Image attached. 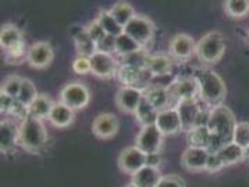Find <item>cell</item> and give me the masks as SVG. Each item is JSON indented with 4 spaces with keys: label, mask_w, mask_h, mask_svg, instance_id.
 <instances>
[{
    "label": "cell",
    "mask_w": 249,
    "mask_h": 187,
    "mask_svg": "<svg viewBox=\"0 0 249 187\" xmlns=\"http://www.w3.org/2000/svg\"><path fill=\"white\" fill-rule=\"evenodd\" d=\"M248 41H249V31H248Z\"/></svg>",
    "instance_id": "cell-45"
},
{
    "label": "cell",
    "mask_w": 249,
    "mask_h": 187,
    "mask_svg": "<svg viewBox=\"0 0 249 187\" xmlns=\"http://www.w3.org/2000/svg\"><path fill=\"white\" fill-rule=\"evenodd\" d=\"M226 53V41L219 31H210L196 42L195 55L205 64H216Z\"/></svg>",
    "instance_id": "cell-4"
},
{
    "label": "cell",
    "mask_w": 249,
    "mask_h": 187,
    "mask_svg": "<svg viewBox=\"0 0 249 187\" xmlns=\"http://www.w3.org/2000/svg\"><path fill=\"white\" fill-rule=\"evenodd\" d=\"M158 113H159V112L153 108L146 99L142 98L140 106H138L137 112H135V116H137V119H138V122L142 125V127H143V126H152V125H156Z\"/></svg>",
    "instance_id": "cell-30"
},
{
    "label": "cell",
    "mask_w": 249,
    "mask_h": 187,
    "mask_svg": "<svg viewBox=\"0 0 249 187\" xmlns=\"http://www.w3.org/2000/svg\"><path fill=\"white\" fill-rule=\"evenodd\" d=\"M90 66H92L90 73L93 76L99 79H111V77H116L120 63L116 58H113V55L96 52L90 58Z\"/></svg>",
    "instance_id": "cell-11"
},
{
    "label": "cell",
    "mask_w": 249,
    "mask_h": 187,
    "mask_svg": "<svg viewBox=\"0 0 249 187\" xmlns=\"http://www.w3.org/2000/svg\"><path fill=\"white\" fill-rule=\"evenodd\" d=\"M167 88L176 105L179 101L199 99V85L195 77H181V79L173 80L167 85Z\"/></svg>",
    "instance_id": "cell-8"
},
{
    "label": "cell",
    "mask_w": 249,
    "mask_h": 187,
    "mask_svg": "<svg viewBox=\"0 0 249 187\" xmlns=\"http://www.w3.org/2000/svg\"><path fill=\"white\" fill-rule=\"evenodd\" d=\"M109 11L110 14L114 17V20L117 21L123 28H124V27L130 22L131 19L135 16L134 7L131 6L130 3H127V1H117V3H114V4L110 7Z\"/></svg>",
    "instance_id": "cell-29"
},
{
    "label": "cell",
    "mask_w": 249,
    "mask_h": 187,
    "mask_svg": "<svg viewBox=\"0 0 249 187\" xmlns=\"http://www.w3.org/2000/svg\"><path fill=\"white\" fill-rule=\"evenodd\" d=\"M75 110H72L70 106L64 105L63 102H56L49 115L50 123L56 127H69L71 123L75 120Z\"/></svg>",
    "instance_id": "cell-21"
},
{
    "label": "cell",
    "mask_w": 249,
    "mask_h": 187,
    "mask_svg": "<svg viewBox=\"0 0 249 187\" xmlns=\"http://www.w3.org/2000/svg\"><path fill=\"white\" fill-rule=\"evenodd\" d=\"M89 101V89L81 83H70L60 91V102L70 106L72 110H80L88 106Z\"/></svg>",
    "instance_id": "cell-6"
},
{
    "label": "cell",
    "mask_w": 249,
    "mask_h": 187,
    "mask_svg": "<svg viewBox=\"0 0 249 187\" xmlns=\"http://www.w3.org/2000/svg\"><path fill=\"white\" fill-rule=\"evenodd\" d=\"M161 155L159 154H150V155H146V165L152 167H158L159 169L160 165H161Z\"/></svg>",
    "instance_id": "cell-42"
},
{
    "label": "cell",
    "mask_w": 249,
    "mask_h": 187,
    "mask_svg": "<svg viewBox=\"0 0 249 187\" xmlns=\"http://www.w3.org/2000/svg\"><path fill=\"white\" fill-rule=\"evenodd\" d=\"M220 162L223 164V166H230V165H235L241 161H244V148L237 145L235 143H229L226 145L220 148L217 152H214Z\"/></svg>",
    "instance_id": "cell-25"
},
{
    "label": "cell",
    "mask_w": 249,
    "mask_h": 187,
    "mask_svg": "<svg viewBox=\"0 0 249 187\" xmlns=\"http://www.w3.org/2000/svg\"><path fill=\"white\" fill-rule=\"evenodd\" d=\"M174 63H176L174 59L167 55H163V53L149 55V58L146 60L145 70L152 77H167L173 73Z\"/></svg>",
    "instance_id": "cell-20"
},
{
    "label": "cell",
    "mask_w": 249,
    "mask_h": 187,
    "mask_svg": "<svg viewBox=\"0 0 249 187\" xmlns=\"http://www.w3.org/2000/svg\"><path fill=\"white\" fill-rule=\"evenodd\" d=\"M210 151L206 148L188 147L181 155V165L188 172H202L206 170Z\"/></svg>",
    "instance_id": "cell-14"
},
{
    "label": "cell",
    "mask_w": 249,
    "mask_h": 187,
    "mask_svg": "<svg viewBox=\"0 0 249 187\" xmlns=\"http://www.w3.org/2000/svg\"><path fill=\"white\" fill-rule=\"evenodd\" d=\"M143 98L146 99L158 112L174 108V106H171L174 104V101L170 95L169 88L163 87V85H149L148 88L143 89Z\"/></svg>",
    "instance_id": "cell-18"
},
{
    "label": "cell",
    "mask_w": 249,
    "mask_h": 187,
    "mask_svg": "<svg viewBox=\"0 0 249 187\" xmlns=\"http://www.w3.org/2000/svg\"><path fill=\"white\" fill-rule=\"evenodd\" d=\"M22 81H24V79L20 77V76H9V77H6L4 81H3V84H1V92L10 95L11 98L17 99L21 91V87H22Z\"/></svg>",
    "instance_id": "cell-34"
},
{
    "label": "cell",
    "mask_w": 249,
    "mask_h": 187,
    "mask_svg": "<svg viewBox=\"0 0 249 187\" xmlns=\"http://www.w3.org/2000/svg\"><path fill=\"white\" fill-rule=\"evenodd\" d=\"M16 98H11L10 95L4 94V92H0V106H1V113L4 115H10L11 110L16 105Z\"/></svg>",
    "instance_id": "cell-40"
},
{
    "label": "cell",
    "mask_w": 249,
    "mask_h": 187,
    "mask_svg": "<svg viewBox=\"0 0 249 187\" xmlns=\"http://www.w3.org/2000/svg\"><path fill=\"white\" fill-rule=\"evenodd\" d=\"M72 69L77 74H88L92 71V66H90V59L89 58H82L78 56L77 59L72 62Z\"/></svg>",
    "instance_id": "cell-38"
},
{
    "label": "cell",
    "mask_w": 249,
    "mask_h": 187,
    "mask_svg": "<svg viewBox=\"0 0 249 187\" xmlns=\"http://www.w3.org/2000/svg\"><path fill=\"white\" fill-rule=\"evenodd\" d=\"M54 58V52L52 49L50 43L48 42H35L30 49H28V56H27V63L32 69H46L49 67Z\"/></svg>",
    "instance_id": "cell-13"
},
{
    "label": "cell",
    "mask_w": 249,
    "mask_h": 187,
    "mask_svg": "<svg viewBox=\"0 0 249 187\" xmlns=\"http://www.w3.org/2000/svg\"><path fill=\"white\" fill-rule=\"evenodd\" d=\"M196 52V42L187 34H177L170 41V56L174 62L185 63Z\"/></svg>",
    "instance_id": "cell-9"
},
{
    "label": "cell",
    "mask_w": 249,
    "mask_h": 187,
    "mask_svg": "<svg viewBox=\"0 0 249 187\" xmlns=\"http://www.w3.org/2000/svg\"><path fill=\"white\" fill-rule=\"evenodd\" d=\"M119 119L113 113H100L92 122V133L102 140L113 138L119 133Z\"/></svg>",
    "instance_id": "cell-16"
},
{
    "label": "cell",
    "mask_w": 249,
    "mask_h": 187,
    "mask_svg": "<svg viewBox=\"0 0 249 187\" xmlns=\"http://www.w3.org/2000/svg\"><path fill=\"white\" fill-rule=\"evenodd\" d=\"M53 106H54V102L48 94H39L34 101V104L28 108V116L43 122L45 119H49Z\"/></svg>",
    "instance_id": "cell-24"
},
{
    "label": "cell",
    "mask_w": 249,
    "mask_h": 187,
    "mask_svg": "<svg viewBox=\"0 0 249 187\" xmlns=\"http://www.w3.org/2000/svg\"><path fill=\"white\" fill-rule=\"evenodd\" d=\"M48 144V131L42 120L27 116L20 123L18 145L30 154H40Z\"/></svg>",
    "instance_id": "cell-3"
},
{
    "label": "cell",
    "mask_w": 249,
    "mask_h": 187,
    "mask_svg": "<svg viewBox=\"0 0 249 187\" xmlns=\"http://www.w3.org/2000/svg\"><path fill=\"white\" fill-rule=\"evenodd\" d=\"M142 49L143 48H141L140 45L132 38H130L127 34H121L120 37L116 38V53L119 55V58L127 56V55H131V53H135V52Z\"/></svg>",
    "instance_id": "cell-32"
},
{
    "label": "cell",
    "mask_w": 249,
    "mask_h": 187,
    "mask_svg": "<svg viewBox=\"0 0 249 187\" xmlns=\"http://www.w3.org/2000/svg\"><path fill=\"white\" fill-rule=\"evenodd\" d=\"M125 187H137V186H135V185H132V183H128Z\"/></svg>",
    "instance_id": "cell-44"
},
{
    "label": "cell",
    "mask_w": 249,
    "mask_h": 187,
    "mask_svg": "<svg viewBox=\"0 0 249 187\" xmlns=\"http://www.w3.org/2000/svg\"><path fill=\"white\" fill-rule=\"evenodd\" d=\"M18 133L20 126L17 125L16 120L11 119H3L0 125V149L1 154L11 155L16 152L18 147Z\"/></svg>",
    "instance_id": "cell-12"
},
{
    "label": "cell",
    "mask_w": 249,
    "mask_h": 187,
    "mask_svg": "<svg viewBox=\"0 0 249 187\" xmlns=\"http://www.w3.org/2000/svg\"><path fill=\"white\" fill-rule=\"evenodd\" d=\"M21 43H24V35H22V31L14 25V24H6L1 27L0 31V45L3 50L11 49V48H16Z\"/></svg>",
    "instance_id": "cell-23"
},
{
    "label": "cell",
    "mask_w": 249,
    "mask_h": 187,
    "mask_svg": "<svg viewBox=\"0 0 249 187\" xmlns=\"http://www.w3.org/2000/svg\"><path fill=\"white\" fill-rule=\"evenodd\" d=\"M244 161H248L249 162V147L244 149Z\"/></svg>",
    "instance_id": "cell-43"
},
{
    "label": "cell",
    "mask_w": 249,
    "mask_h": 187,
    "mask_svg": "<svg viewBox=\"0 0 249 187\" xmlns=\"http://www.w3.org/2000/svg\"><path fill=\"white\" fill-rule=\"evenodd\" d=\"M223 9L231 19H244L249 14V0H227Z\"/></svg>",
    "instance_id": "cell-31"
},
{
    "label": "cell",
    "mask_w": 249,
    "mask_h": 187,
    "mask_svg": "<svg viewBox=\"0 0 249 187\" xmlns=\"http://www.w3.org/2000/svg\"><path fill=\"white\" fill-rule=\"evenodd\" d=\"M156 126L163 133V136H176L184 130L178 112L176 108H170L159 112L158 118H156Z\"/></svg>",
    "instance_id": "cell-17"
},
{
    "label": "cell",
    "mask_w": 249,
    "mask_h": 187,
    "mask_svg": "<svg viewBox=\"0 0 249 187\" xmlns=\"http://www.w3.org/2000/svg\"><path fill=\"white\" fill-rule=\"evenodd\" d=\"M237 126V120L231 109L226 105H219L210 109L208 128L212 133L210 152H217L220 148L232 141V134Z\"/></svg>",
    "instance_id": "cell-1"
},
{
    "label": "cell",
    "mask_w": 249,
    "mask_h": 187,
    "mask_svg": "<svg viewBox=\"0 0 249 187\" xmlns=\"http://www.w3.org/2000/svg\"><path fill=\"white\" fill-rule=\"evenodd\" d=\"M161 173L158 167L143 166L131 176V183L137 187H158Z\"/></svg>",
    "instance_id": "cell-22"
},
{
    "label": "cell",
    "mask_w": 249,
    "mask_h": 187,
    "mask_svg": "<svg viewBox=\"0 0 249 187\" xmlns=\"http://www.w3.org/2000/svg\"><path fill=\"white\" fill-rule=\"evenodd\" d=\"M38 95H39V94H38V91H36L35 84H34L31 80L24 79L20 94H18V97H17V101H18L20 104H22L24 106L30 108Z\"/></svg>",
    "instance_id": "cell-33"
},
{
    "label": "cell",
    "mask_w": 249,
    "mask_h": 187,
    "mask_svg": "<svg viewBox=\"0 0 249 187\" xmlns=\"http://www.w3.org/2000/svg\"><path fill=\"white\" fill-rule=\"evenodd\" d=\"M163 133L160 131L156 125L143 126L140 133L137 134L135 147H138L146 155L150 154H159L163 147Z\"/></svg>",
    "instance_id": "cell-7"
},
{
    "label": "cell",
    "mask_w": 249,
    "mask_h": 187,
    "mask_svg": "<svg viewBox=\"0 0 249 187\" xmlns=\"http://www.w3.org/2000/svg\"><path fill=\"white\" fill-rule=\"evenodd\" d=\"M187 143H188V147L206 148L210 151L212 133L209 131L208 126L194 127L191 128L190 131H187Z\"/></svg>",
    "instance_id": "cell-26"
},
{
    "label": "cell",
    "mask_w": 249,
    "mask_h": 187,
    "mask_svg": "<svg viewBox=\"0 0 249 187\" xmlns=\"http://www.w3.org/2000/svg\"><path fill=\"white\" fill-rule=\"evenodd\" d=\"M143 98V89L137 87H123L116 94V105L124 113H134Z\"/></svg>",
    "instance_id": "cell-15"
},
{
    "label": "cell",
    "mask_w": 249,
    "mask_h": 187,
    "mask_svg": "<svg viewBox=\"0 0 249 187\" xmlns=\"http://www.w3.org/2000/svg\"><path fill=\"white\" fill-rule=\"evenodd\" d=\"M194 77L199 85V101H202L205 105H208V108L210 109L223 105L226 99V94H227V88L223 79L216 71L203 67V69L196 70Z\"/></svg>",
    "instance_id": "cell-2"
},
{
    "label": "cell",
    "mask_w": 249,
    "mask_h": 187,
    "mask_svg": "<svg viewBox=\"0 0 249 187\" xmlns=\"http://www.w3.org/2000/svg\"><path fill=\"white\" fill-rule=\"evenodd\" d=\"M178 112V116L182 123V128L185 131H190L191 128L195 127L196 120L199 116L200 108L199 99H194V101H179L177 105L174 106Z\"/></svg>",
    "instance_id": "cell-19"
},
{
    "label": "cell",
    "mask_w": 249,
    "mask_h": 187,
    "mask_svg": "<svg viewBox=\"0 0 249 187\" xmlns=\"http://www.w3.org/2000/svg\"><path fill=\"white\" fill-rule=\"evenodd\" d=\"M155 22L143 14H135L124 27V34L135 41L141 48H146L155 38Z\"/></svg>",
    "instance_id": "cell-5"
},
{
    "label": "cell",
    "mask_w": 249,
    "mask_h": 187,
    "mask_svg": "<svg viewBox=\"0 0 249 187\" xmlns=\"http://www.w3.org/2000/svg\"><path fill=\"white\" fill-rule=\"evenodd\" d=\"M96 21L100 24V27L103 28L106 35L117 38L121 34H124V28L120 25L117 21L114 20V17L110 14L109 10H102L96 17Z\"/></svg>",
    "instance_id": "cell-28"
},
{
    "label": "cell",
    "mask_w": 249,
    "mask_h": 187,
    "mask_svg": "<svg viewBox=\"0 0 249 187\" xmlns=\"http://www.w3.org/2000/svg\"><path fill=\"white\" fill-rule=\"evenodd\" d=\"M223 164L220 162V159L217 158V155L214 152H210L209 161H208V166H206V170L210 172V173H214V172H219L223 169Z\"/></svg>",
    "instance_id": "cell-41"
},
{
    "label": "cell",
    "mask_w": 249,
    "mask_h": 187,
    "mask_svg": "<svg viewBox=\"0 0 249 187\" xmlns=\"http://www.w3.org/2000/svg\"><path fill=\"white\" fill-rule=\"evenodd\" d=\"M232 143L244 149L249 147V122H237L232 134Z\"/></svg>",
    "instance_id": "cell-35"
},
{
    "label": "cell",
    "mask_w": 249,
    "mask_h": 187,
    "mask_svg": "<svg viewBox=\"0 0 249 187\" xmlns=\"http://www.w3.org/2000/svg\"><path fill=\"white\" fill-rule=\"evenodd\" d=\"M96 48H98V52L113 55V53H116V38L114 37H110V35H105L96 43Z\"/></svg>",
    "instance_id": "cell-37"
},
{
    "label": "cell",
    "mask_w": 249,
    "mask_h": 187,
    "mask_svg": "<svg viewBox=\"0 0 249 187\" xmlns=\"http://www.w3.org/2000/svg\"><path fill=\"white\" fill-rule=\"evenodd\" d=\"M158 187H187L182 177H179L178 175H166L161 176Z\"/></svg>",
    "instance_id": "cell-39"
},
{
    "label": "cell",
    "mask_w": 249,
    "mask_h": 187,
    "mask_svg": "<svg viewBox=\"0 0 249 187\" xmlns=\"http://www.w3.org/2000/svg\"><path fill=\"white\" fill-rule=\"evenodd\" d=\"M119 167L127 175H134L140 169L146 166V154H143L138 147H127L120 152L117 159Z\"/></svg>",
    "instance_id": "cell-10"
},
{
    "label": "cell",
    "mask_w": 249,
    "mask_h": 187,
    "mask_svg": "<svg viewBox=\"0 0 249 187\" xmlns=\"http://www.w3.org/2000/svg\"><path fill=\"white\" fill-rule=\"evenodd\" d=\"M72 38H74V43H75V48H77V52H78V56L89 58L90 59L98 52L96 43L90 40L89 35L85 32L84 28L78 31V32H75L72 35Z\"/></svg>",
    "instance_id": "cell-27"
},
{
    "label": "cell",
    "mask_w": 249,
    "mask_h": 187,
    "mask_svg": "<svg viewBox=\"0 0 249 187\" xmlns=\"http://www.w3.org/2000/svg\"><path fill=\"white\" fill-rule=\"evenodd\" d=\"M84 30H85V32L89 35V38L95 43H98L106 34H105V31H103V28L100 27V24L96 21V19L93 21H90L89 24H87L85 27H84Z\"/></svg>",
    "instance_id": "cell-36"
}]
</instances>
